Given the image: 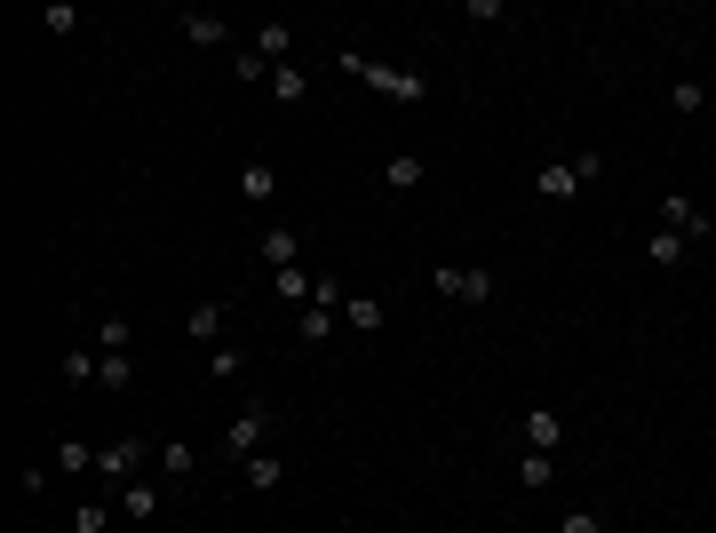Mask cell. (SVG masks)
Here are the masks:
<instances>
[{"instance_id": "obj_1", "label": "cell", "mask_w": 716, "mask_h": 533, "mask_svg": "<svg viewBox=\"0 0 716 533\" xmlns=\"http://www.w3.org/2000/svg\"><path fill=\"white\" fill-rule=\"evenodd\" d=\"M334 64H343V73H359L374 96H390V104H422L430 96V80L422 73H398V64H374V56H359V48H334Z\"/></svg>"}, {"instance_id": "obj_2", "label": "cell", "mask_w": 716, "mask_h": 533, "mask_svg": "<svg viewBox=\"0 0 716 533\" xmlns=\"http://www.w3.org/2000/svg\"><path fill=\"white\" fill-rule=\"evenodd\" d=\"M605 176V152H565V159H541L533 168V199H573L582 184Z\"/></svg>"}, {"instance_id": "obj_3", "label": "cell", "mask_w": 716, "mask_h": 533, "mask_svg": "<svg viewBox=\"0 0 716 533\" xmlns=\"http://www.w3.org/2000/svg\"><path fill=\"white\" fill-rule=\"evenodd\" d=\"M271 430H279V407H239L216 454H223L231 470H239V462H255V454H263V438H271Z\"/></svg>"}, {"instance_id": "obj_4", "label": "cell", "mask_w": 716, "mask_h": 533, "mask_svg": "<svg viewBox=\"0 0 716 533\" xmlns=\"http://www.w3.org/2000/svg\"><path fill=\"white\" fill-rule=\"evenodd\" d=\"M430 295L438 303H494V271H477V263H438Z\"/></svg>"}, {"instance_id": "obj_5", "label": "cell", "mask_w": 716, "mask_h": 533, "mask_svg": "<svg viewBox=\"0 0 716 533\" xmlns=\"http://www.w3.org/2000/svg\"><path fill=\"white\" fill-rule=\"evenodd\" d=\"M661 231H676V240H716V215L693 208V191H661V208H653Z\"/></svg>"}, {"instance_id": "obj_6", "label": "cell", "mask_w": 716, "mask_h": 533, "mask_svg": "<svg viewBox=\"0 0 716 533\" xmlns=\"http://www.w3.org/2000/svg\"><path fill=\"white\" fill-rule=\"evenodd\" d=\"M135 470H144V438H112V446H96V478L128 486Z\"/></svg>"}, {"instance_id": "obj_7", "label": "cell", "mask_w": 716, "mask_h": 533, "mask_svg": "<svg viewBox=\"0 0 716 533\" xmlns=\"http://www.w3.org/2000/svg\"><path fill=\"white\" fill-rule=\"evenodd\" d=\"M255 255L271 263V271H295V263H302V231L295 223H271L263 240H255Z\"/></svg>"}, {"instance_id": "obj_8", "label": "cell", "mask_w": 716, "mask_h": 533, "mask_svg": "<svg viewBox=\"0 0 716 533\" xmlns=\"http://www.w3.org/2000/svg\"><path fill=\"white\" fill-rule=\"evenodd\" d=\"M176 24H184V41H191V48H231V24H223L216 9H184Z\"/></svg>"}, {"instance_id": "obj_9", "label": "cell", "mask_w": 716, "mask_h": 533, "mask_svg": "<svg viewBox=\"0 0 716 533\" xmlns=\"http://www.w3.org/2000/svg\"><path fill=\"white\" fill-rule=\"evenodd\" d=\"M526 446L533 454H558L565 446V414L558 407H526Z\"/></svg>"}, {"instance_id": "obj_10", "label": "cell", "mask_w": 716, "mask_h": 533, "mask_svg": "<svg viewBox=\"0 0 716 533\" xmlns=\"http://www.w3.org/2000/svg\"><path fill=\"white\" fill-rule=\"evenodd\" d=\"M239 486H247V493H279V486H287V462L263 446L255 462H239Z\"/></svg>"}, {"instance_id": "obj_11", "label": "cell", "mask_w": 716, "mask_h": 533, "mask_svg": "<svg viewBox=\"0 0 716 533\" xmlns=\"http://www.w3.org/2000/svg\"><path fill=\"white\" fill-rule=\"evenodd\" d=\"M120 510H128V518H135V525H152V518H159V510H167V493H159V486H152V478H128V486H120Z\"/></svg>"}, {"instance_id": "obj_12", "label": "cell", "mask_w": 716, "mask_h": 533, "mask_svg": "<svg viewBox=\"0 0 716 533\" xmlns=\"http://www.w3.org/2000/svg\"><path fill=\"white\" fill-rule=\"evenodd\" d=\"M247 48H255L263 64H295V24H255Z\"/></svg>"}, {"instance_id": "obj_13", "label": "cell", "mask_w": 716, "mask_h": 533, "mask_svg": "<svg viewBox=\"0 0 716 533\" xmlns=\"http://www.w3.org/2000/svg\"><path fill=\"white\" fill-rule=\"evenodd\" d=\"M383 184H390V191H422V184H430V159H422V152H390V159H383Z\"/></svg>"}, {"instance_id": "obj_14", "label": "cell", "mask_w": 716, "mask_h": 533, "mask_svg": "<svg viewBox=\"0 0 716 533\" xmlns=\"http://www.w3.org/2000/svg\"><path fill=\"white\" fill-rule=\"evenodd\" d=\"M239 199H247V208L279 199V168H271V159H247V168H239Z\"/></svg>"}, {"instance_id": "obj_15", "label": "cell", "mask_w": 716, "mask_h": 533, "mask_svg": "<svg viewBox=\"0 0 716 533\" xmlns=\"http://www.w3.org/2000/svg\"><path fill=\"white\" fill-rule=\"evenodd\" d=\"M184 335H191V343H208V351L223 343V303H216V295H208V303H191V311H184Z\"/></svg>"}, {"instance_id": "obj_16", "label": "cell", "mask_w": 716, "mask_h": 533, "mask_svg": "<svg viewBox=\"0 0 716 533\" xmlns=\"http://www.w3.org/2000/svg\"><path fill=\"white\" fill-rule=\"evenodd\" d=\"M383 295H351V303H343V326H351V335H383Z\"/></svg>"}, {"instance_id": "obj_17", "label": "cell", "mask_w": 716, "mask_h": 533, "mask_svg": "<svg viewBox=\"0 0 716 533\" xmlns=\"http://www.w3.org/2000/svg\"><path fill=\"white\" fill-rule=\"evenodd\" d=\"M88 343H96V351H135V319H120V311H104V319H96V326H88Z\"/></svg>"}, {"instance_id": "obj_18", "label": "cell", "mask_w": 716, "mask_h": 533, "mask_svg": "<svg viewBox=\"0 0 716 533\" xmlns=\"http://www.w3.org/2000/svg\"><path fill=\"white\" fill-rule=\"evenodd\" d=\"M311 96V73L302 64H271V104H302Z\"/></svg>"}, {"instance_id": "obj_19", "label": "cell", "mask_w": 716, "mask_h": 533, "mask_svg": "<svg viewBox=\"0 0 716 533\" xmlns=\"http://www.w3.org/2000/svg\"><path fill=\"white\" fill-rule=\"evenodd\" d=\"M96 375H104V351H64V382H73V390H96Z\"/></svg>"}, {"instance_id": "obj_20", "label": "cell", "mask_w": 716, "mask_h": 533, "mask_svg": "<svg viewBox=\"0 0 716 533\" xmlns=\"http://www.w3.org/2000/svg\"><path fill=\"white\" fill-rule=\"evenodd\" d=\"M271 295H279V303H311V295H319V279L295 263V271H271Z\"/></svg>"}, {"instance_id": "obj_21", "label": "cell", "mask_w": 716, "mask_h": 533, "mask_svg": "<svg viewBox=\"0 0 716 533\" xmlns=\"http://www.w3.org/2000/svg\"><path fill=\"white\" fill-rule=\"evenodd\" d=\"M518 478H526V493H550V486H558V454H533V446H526Z\"/></svg>"}, {"instance_id": "obj_22", "label": "cell", "mask_w": 716, "mask_h": 533, "mask_svg": "<svg viewBox=\"0 0 716 533\" xmlns=\"http://www.w3.org/2000/svg\"><path fill=\"white\" fill-rule=\"evenodd\" d=\"M128 382H135V351H104V375H96V390H112V398H120Z\"/></svg>"}, {"instance_id": "obj_23", "label": "cell", "mask_w": 716, "mask_h": 533, "mask_svg": "<svg viewBox=\"0 0 716 533\" xmlns=\"http://www.w3.org/2000/svg\"><path fill=\"white\" fill-rule=\"evenodd\" d=\"M334 319H343V311H319V303H302V311H295V335H302V343H327V335H334Z\"/></svg>"}, {"instance_id": "obj_24", "label": "cell", "mask_w": 716, "mask_h": 533, "mask_svg": "<svg viewBox=\"0 0 716 533\" xmlns=\"http://www.w3.org/2000/svg\"><path fill=\"white\" fill-rule=\"evenodd\" d=\"M159 470H167V478H191V470H199V446H191V438H167V446H159Z\"/></svg>"}, {"instance_id": "obj_25", "label": "cell", "mask_w": 716, "mask_h": 533, "mask_svg": "<svg viewBox=\"0 0 716 533\" xmlns=\"http://www.w3.org/2000/svg\"><path fill=\"white\" fill-rule=\"evenodd\" d=\"M208 375H216V382H239V375H247V351H239V343H216V351H208Z\"/></svg>"}, {"instance_id": "obj_26", "label": "cell", "mask_w": 716, "mask_h": 533, "mask_svg": "<svg viewBox=\"0 0 716 533\" xmlns=\"http://www.w3.org/2000/svg\"><path fill=\"white\" fill-rule=\"evenodd\" d=\"M685 247H693V240H676V231L653 223V271H676V263H685Z\"/></svg>"}, {"instance_id": "obj_27", "label": "cell", "mask_w": 716, "mask_h": 533, "mask_svg": "<svg viewBox=\"0 0 716 533\" xmlns=\"http://www.w3.org/2000/svg\"><path fill=\"white\" fill-rule=\"evenodd\" d=\"M56 470H96V446L88 438H56Z\"/></svg>"}, {"instance_id": "obj_28", "label": "cell", "mask_w": 716, "mask_h": 533, "mask_svg": "<svg viewBox=\"0 0 716 533\" xmlns=\"http://www.w3.org/2000/svg\"><path fill=\"white\" fill-rule=\"evenodd\" d=\"M669 104H676V112H685V120H693V112L708 104V88H701V80H669Z\"/></svg>"}, {"instance_id": "obj_29", "label": "cell", "mask_w": 716, "mask_h": 533, "mask_svg": "<svg viewBox=\"0 0 716 533\" xmlns=\"http://www.w3.org/2000/svg\"><path fill=\"white\" fill-rule=\"evenodd\" d=\"M112 525V502H80V518H73V533H104Z\"/></svg>"}, {"instance_id": "obj_30", "label": "cell", "mask_w": 716, "mask_h": 533, "mask_svg": "<svg viewBox=\"0 0 716 533\" xmlns=\"http://www.w3.org/2000/svg\"><path fill=\"white\" fill-rule=\"evenodd\" d=\"M231 73H239V80H271V64H263L255 48H231Z\"/></svg>"}, {"instance_id": "obj_31", "label": "cell", "mask_w": 716, "mask_h": 533, "mask_svg": "<svg viewBox=\"0 0 716 533\" xmlns=\"http://www.w3.org/2000/svg\"><path fill=\"white\" fill-rule=\"evenodd\" d=\"M558 533H605V518H597V510H565Z\"/></svg>"}]
</instances>
